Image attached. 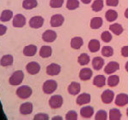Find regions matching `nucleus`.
Masks as SVG:
<instances>
[{
    "mask_svg": "<svg viewBox=\"0 0 128 120\" xmlns=\"http://www.w3.org/2000/svg\"><path fill=\"white\" fill-rule=\"evenodd\" d=\"M32 90L31 87L28 85H22L16 90V96L20 99H26L32 96Z\"/></svg>",
    "mask_w": 128,
    "mask_h": 120,
    "instance_id": "f257e3e1",
    "label": "nucleus"
},
{
    "mask_svg": "<svg viewBox=\"0 0 128 120\" xmlns=\"http://www.w3.org/2000/svg\"><path fill=\"white\" fill-rule=\"evenodd\" d=\"M57 89V83L55 80L50 79L46 80L44 84H43V91L44 94L50 95L52 94L53 92L56 91V90Z\"/></svg>",
    "mask_w": 128,
    "mask_h": 120,
    "instance_id": "f03ea898",
    "label": "nucleus"
},
{
    "mask_svg": "<svg viewBox=\"0 0 128 120\" xmlns=\"http://www.w3.org/2000/svg\"><path fill=\"white\" fill-rule=\"evenodd\" d=\"M24 78V73L22 71H16L13 72V74L11 75V77L10 78L9 83L10 85H19L22 84V80Z\"/></svg>",
    "mask_w": 128,
    "mask_h": 120,
    "instance_id": "7ed1b4c3",
    "label": "nucleus"
},
{
    "mask_svg": "<svg viewBox=\"0 0 128 120\" xmlns=\"http://www.w3.org/2000/svg\"><path fill=\"white\" fill-rule=\"evenodd\" d=\"M63 103V99L60 95H56L50 97V99L49 100V105L52 109H57L60 108L62 106Z\"/></svg>",
    "mask_w": 128,
    "mask_h": 120,
    "instance_id": "20e7f679",
    "label": "nucleus"
},
{
    "mask_svg": "<svg viewBox=\"0 0 128 120\" xmlns=\"http://www.w3.org/2000/svg\"><path fill=\"white\" fill-rule=\"evenodd\" d=\"M26 70L31 75H35L40 71V66L36 61H31L26 66Z\"/></svg>",
    "mask_w": 128,
    "mask_h": 120,
    "instance_id": "39448f33",
    "label": "nucleus"
},
{
    "mask_svg": "<svg viewBox=\"0 0 128 120\" xmlns=\"http://www.w3.org/2000/svg\"><path fill=\"white\" fill-rule=\"evenodd\" d=\"M56 32L53 30H46L42 35V39L46 43H52L56 39Z\"/></svg>",
    "mask_w": 128,
    "mask_h": 120,
    "instance_id": "423d86ee",
    "label": "nucleus"
},
{
    "mask_svg": "<svg viewBox=\"0 0 128 120\" xmlns=\"http://www.w3.org/2000/svg\"><path fill=\"white\" fill-rule=\"evenodd\" d=\"M44 24V18L42 16H34L29 20V26L30 27L38 29L40 28Z\"/></svg>",
    "mask_w": 128,
    "mask_h": 120,
    "instance_id": "0eeeda50",
    "label": "nucleus"
},
{
    "mask_svg": "<svg viewBox=\"0 0 128 120\" xmlns=\"http://www.w3.org/2000/svg\"><path fill=\"white\" fill-rule=\"evenodd\" d=\"M61 72V66L56 63H51L46 67V73L50 76L58 75Z\"/></svg>",
    "mask_w": 128,
    "mask_h": 120,
    "instance_id": "6e6552de",
    "label": "nucleus"
},
{
    "mask_svg": "<svg viewBox=\"0 0 128 120\" xmlns=\"http://www.w3.org/2000/svg\"><path fill=\"white\" fill-rule=\"evenodd\" d=\"M114 98V91L110 90H106L102 92V96H101V99H102V101L105 104H109L111 103Z\"/></svg>",
    "mask_w": 128,
    "mask_h": 120,
    "instance_id": "1a4fd4ad",
    "label": "nucleus"
},
{
    "mask_svg": "<svg viewBox=\"0 0 128 120\" xmlns=\"http://www.w3.org/2000/svg\"><path fill=\"white\" fill-rule=\"evenodd\" d=\"M64 22V17L62 14H56L52 15L50 19V26L52 27H59L62 25L63 24Z\"/></svg>",
    "mask_w": 128,
    "mask_h": 120,
    "instance_id": "9d476101",
    "label": "nucleus"
},
{
    "mask_svg": "<svg viewBox=\"0 0 128 120\" xmlns=\"http://www.w3.org/2000/svg\"><path fill=\"white\" fill-rule=\"evenodd\" d=\"M26 25V18L22 14H17L14 16L13 26L14 27H22Z\"/></svg>",
    "mask_w": 128,
    "mask_h": 120,
    "instance_id": "9b49d317",
    "label": "nucleus"
},
{
    "mask_svg": "<svg viewBox=\"0 0 128 120\" xmlns=\"http://www.w3.org/2000/svg\"><path fill=\"white\" fill-rule=\"evenodd\" d=\"M120 69V65L116 61H110L104 68V72L106 74H112Z\"/></svg>",
    "mask_w": 128,
    "mask_h": 120,
    "instance_id": "f8f14e48",
    "label": "nucleus"
},
{
    "mask_svg": "<svg viewBox=\"0 0 128 120\" xmlns=\"http://www.w3.org/2000/svg\"><path fill=\"white\" fill-rule=\"evenodd\" d=\"M115 105L118 107H124L128 104V95L121 93L115 98Z\"/></svg>",
    "mask_w": 128,
    "mask_h": 120,
    "instance_id": "ddd939ff",
    "label": "nucleus"
},
{
    "mask_svg": "<svg viewBox=\"0 0 128 120\" xmlns=\"http://www.w3.org/2000/svg\"><path fill=\"white\" fill-rule=\"evenodd\" d=\"M94 114V109L93 107L90 106L84 107L80 109V115L81 117H83L84 119H90L92 117V115Z\"/></svg>",
    "mask_w": 128,
    "mask_h": 120,
    "instance_id": "4468645a",
    "label": "nucleus"
},
{
    "mask_svg": "<svg viewBox=\"0 0 128 120\" xmlns=\"http://www.w3.org/2000/svg\"><path fill=\"white\" fill-rule=\"evenodd\" d=\"M68 91L72 96H76L80 92V84L77 82H72L68 87Z\"/></svg>",
    "mask_w": 128,
    "mask_h": 120,
    "instance_id": "2eb2a0df",
    "label": "nucleus"
},
{
    "mask_svg": "<svg viewBox=\"0 0 128 120\" xmlns=\"http://www.w3.org/2000/svg\"><path fill=\"white\" fill-rule=\"evenodd\" d=\"M90 101V96L87 93H83V94L80 95L76 99V103L80 106H82V105L84 104H88Z\"/></svg>",
    "mask_w": 128,
    "mask_h": 120,
    "instance_id": "dca6fc26",
    "label": "nucleus"
},
{
    "mask_svg": "<svg viewBox=\"0 0 128 120\" xmlns=\"http://www.w3.org/2000/svg\"><path fill=\"white\" fill-rule=\"evenodd\" d=\"M20 113L22 115H28L32 113V104L31 102H25L20 105Z\"/></svg>",
    "mask_w": 128,
    "mask_h": 120,
    "instance_id": "f3484780",
    "label": "nucleus"
},
{
    "mask_svg": "<svg viewBox=\"0 0 128 120\" xmlns=\"http://www.w3.org/2000/svg\"><path fill=\"white\" fill-rule=\"evenodd\" d=\"M92 74H93V72L90 68H83L80 72V78L83 81H86V80L90 79V78L92 77Z\"/></svg>",
    "mask_w": 128,
    "mask_h": 120,
    "instance_id": "a211bd4d",
    "label": "nucleus"
},
{
    "mask_svg": "<svg viewBox=\"0 0 128 120\" xmlns=\"http://www.w3.org/2000/svg\"><path fill=\"white\" fill-rule=\"evenodd\" d=\"M36 53H37L36 45L30 44V45H28V46L24 47V49H23V54L26 56H28V57L34 56Z\"/></svg>",
    "mask_w": 128,
    "mask_h": 120,
    "instance_id": "6ab92c4d",
    "label": "nucleus"
},
{
    "mask_svg": "<svg viewBox=\"0 0 128 120\" xmlns=\"http://www.w3.org/2000/svg\"><path fill=\"white\" fill-rule=\"evenodd\" d=\"M88 49L92 53H96L100 49V42L96 39H92L88 43Z\"/></svg>",
    "mask_w": 128,
    "mask_h": 120,
    "instance_id": "aec40b11",
    "label": "nucleus"
},
{
    "mask_svg": "<svg viewBox=\"0 0 128 120\" xmlns=\"http://www.w3.org/2000/svg\"><path fill=\"white\" fill-rule=\"evenodd\" d=\"M83 38H80V37H75V38H73L71 39V43H70V45L71 47L74 49H80L83 45Z\"/></svg>",
    "mask_w": 128,
    "mask_h": 120,
    "instance_id": "412c9836",
    "label": "nucleus"
},
{
    "mask_svg": "<svg viewBox=\"0 0 128 120\" xmlns=\"http://www.w3.org/2000/svg\"><path fill=\"white\" fill-rule=\"evenodd\" d=\"M104 65V61L102 57H95L92 60V67H93L94 70L96 71H99L102 69V67Z\"/></svg>",
    "mask_w": 128,
    "mask_h": 120,
    "instance_id": "4be33fe9",
    "label": "nucleus"
},
{
    "mask_svg": "<svg viewBox=\"0 0 128 120\" xmlns=\"http://www.w3.org/2000/svg\"><path fill=\"white\" fill-rule=\"evenodd\" d=\"M93 84L98 88H102L106 84V78L104 75H96L93 79Z\"/></svg>",
    "mask_w": 128,
    "mask_h": 120,
    "instance_id": "5701e85b",
    "label": "nucleus"
},
{
    "mask_svg": "<svg viewBox=\"0 0 128 120\" xmlns=\"http://www.w3.org/2000/svg\"><path fill=\"white\" fill-rule=\"evenodd\" d=\"M12 64H13V56L11 55H4L0 61V65L2 67H8V66H11Z\"/></svg>",
    "mask_w": 128,
    "mask_h": 120,
    "instance_id": "b1692460",
    "label": "nucleus"
},
{
    "mask_svg": "<svg viewBox=\"0 0 128 120\" xmlns=\"http://www.w3.org/2000/svg\"><path fill=\"white\" fill-rule=\"evenodd\" d=\"M52 54V49L50 46H42L40 50V55L42 58H48Z\"/></svg>",
    "mask_w": 128,
    "mask_h": 120,
    "instance_id": "393cba45",
    "label": "nucleus"
},
{
    "mask_svg": "<svg viewBox=\"0 0 128 120\" xmlns=\"http://www.w3.org/2000/svg\"><path fill=\"white\" fill-rule=\"evenodd\" d=\"M109 30H110L114 34L120 35L123 32L124 29H123L122 26H121L120 24L114 23V24H112V25H110V26H109Z\"/></svg>",
    "mask_w": 128,
    "mask_h": 120,
    "instance_id": "a878e982",
    "label": "nucleus"
},
{
    "mask_svg": "<svg viewBox=\"0 0 128 120\" xmlns=\"http://www.w3.org/2000/svg\"><path fill=\"white\" fill-rule=\"evenodd\" d=\"M102 19L101 17H93L90 20V27L92 29H98L102 26Z\"/></svg>",
    "mask_w": 128,
    "mask_h": 120,
    "instance_id": "bb28decb",
    "label": "nucleus"
},
{
    "mask_svg": "<svg viewBox=\"0 0 128 120\" xmlns=\"http://www.w3.org/2000/svg\"><path fill=\"white\" fill-rule=\"evenodd\" d=\"M106 20L109 22H113L118 18V13L114 9H108L105 14Z\"/></svg>",
    "mask_w": 128,
    "mask_h": 120,
    "instance_id": "cd10ccee",
    "label": "nucleus"
},
{
    "mask_svg": "<svg viewBox=\"0 0 128 120\" xmlns=\"http://www.w3.org/2000/svg\"><path fill=\"white\" fill-rule=\"evenodd\" d=\"M38 2L37 0H24L22 3V7L25 9H32L37 7Z\"/></svg>",
    "mask_w": 128,
    "mask_h": 120,
    "instance_id": "c85d7f7f",
    "label": "nucleus"
},
{
    "mask_svg": "<svg viewBox=\"0 0 128 120\" xmlns=\"http://www.w3.org/2000/svg\"><path fill=\"white\" fill-rule=\"evenodd\" d=\"M12 16H13V12H12L11 10L5 9L1 13V15H0V20H1L2 22L9 21V20L12 18Z\"/></svg>",
    "mask_w": 128,
    "mask_h": 120,
    "instance_id": "c756f323",
    "label": "nucleus"
},
{
    "mask_svg": "<svg viewBox=\"0 0 128 120\" xmlns=\"http://www.w3.org/2000/svg\"><path fill=\"white\" fill-rule=\"evenodd\" d=\"M121 119V113L119 109L112 108L109 111V119L110 120H120Z\"/></svg>",
    "mask_w": 128,
    "mask_h": 120,
    "instance_id": "7c9ffc66",
    "label": "nucleus"
},
{
    "mask_svg": "<svg viewBox=\"0 0 128 120\" xmlns=\"http://www.w3.org/2000/svg\"><path fill=\"white\" fill-rule=\"evenodd\" d=\"M90 56H89V55L86 53H82L79 56V58H78V62L81 66L87 65V64L90 62Z\"/></svg>",
    "mask_w": 128,
    "mask_h": 120,
    "instance_id": "2f4dec72",
    "label": "nucleus"
},
{
    "mask_svg": "<svg viewBox=\"0 0 128 120\" xmlns=\"http://www.w3.org/2000/svg\"><path fill=\"white\" fill-rule=\"evenodd\" d=\"M104 8V1L102 0H95L92 5V9L95 12L101 11Z\"/></svg>",
    "mask_w": 128,
    "mask_h": 120,
    "instance_id": "473e14b6",
    "label": "nucleus"
},
{
    "mask_svg": "<svg viewBox=\"0 0 128 120\" xmlns=\"http://www.w3.org/2000/svg\"><path fill=\"white\" fill-rule=\"evenodd\" d=\"M120 83V78L117 75H112L108 78V85L109 87H115Z\"/></svg>",
    "mask_w": 128,
    "mask_h": 120,
    "instance_id": "72a5a7b5",
    "label": "nucleus"
},
{
    "mask_svg": "<svg viewBox=\"0 0 128 120\" xmlns=\"http://www.w3.org/2000/svg\"><path fill=\"white\" fill-rule=\"evenodd\" d=\"M66 6H67V9L69 10L76 9L80 6V2L78 0H68Z\"/></svg>",
    "mask_w": 128,
    "mask_h": 120,
    "instance_id": "f704fd0d",
    "label": "nucleus"
},
{
    "mask_svg": "<svg viewBox=\"0 0 128 120\" xmlns=\"http://www.w3.org/2000/svg\"><path fill=\"white\" fill-rule=\"evenodd\" d=\"M102 55L105 57H110L114 55V49L110 46H104L102 49Z\"/></svg>",
    "mask_w": 128,
    "mask_h": 120,
    "instance_id": "c9c22d12",
    "label": "nucleus"
},
{
    "mask_svg": "<svg viewBox=\"0 0 128 120\" xmlns=\"http://www.w3.org/2000/svg\"><path fill=\"white\" fill-rule=\"evenodd\" d=\"M101 38L105 43H109L112 40V35L108 31H104L102 34H101Z\"/></svg>",
    "mask_w": 128,
    "mask_h": 120,
    "instance_id": "e433bc0d",
    "label": "nucleus"
},
{
    "mask_svg": "<svg viewBox=\"0 0 128 120\" xmlns=\"http://www.w3.org/2000/svg\"><path fill=\"white\" fill-rule=\"evenodd\" d=\"M108 119V115L107 113L104 110H100L96 113V116H95V119L96 120H106Z\"/></svg>",
    "mask_w": 128,
    "mask_h": 120,
    "instance_id": "4c0bfd02",
    "label": "nucleus"
},
{
    "mask_svg": "<svg viewBox=\"0 0 128 120\" xmlns=\"http://www.w3.org/2000/svg\"><path fill=\"white\" fill-rule=\"evenodd\" d=\"M64 0H50V6L51 8H61L63 5Z\"/></svg>",
    "mask_w": 128,
    "mask_h": 120,
    "instance_id": "58836bf2",
    "label": "nucleus"
},
{
    "mask_svg": "<svg viewBox=\"0 0 128 120\" xmlns=\"http://www.w3.org/2000/svg\"><path fill=\"white\" fill-rule=\"evenodd\" d=\"M65 119L67 120H77L78 119V115H77V113H76V112L69 111L68 113L66 114Z\"/></svg>",
    "mask_w": 128,
    "mask_h": 120,
    "instance_id": "ea45409f",
    "label": "nucleus"
},
{
    "mask_svg": "<svg viewBox=\"0 0 128 120\" xmlns=\"http://www.w3.org/2000/svg\"><path fill=\"white\" fill-rule=\"evenodd\" d=\"M34 120H48L49 119V116L44 113H38L36 114L34 118Z\"/></svg>",
    "mask_w": 128,
    "mask_h": 120,
    "instance_id": "a19ab883",
    "label": "nucleus"
},
{
    "mask_svg": "<svg viewBox=\"0 0 128 120\" xmlns=\"http://www.w3.org/2000/svg\"><path fill=\"white\" fill-rule=\"evenodd\" d=\"M106 4L108 6L116 7L119 4V0H106Z\"/></svg>",
    "mask_w": 128,
    "mask_h": 120,
    "instance_id": "79ce46f5",
    "label": "nucleus"
},
{
    "mask_svg": "<svg viewBox=\"0 0 128 120\" xmlns=\"http://www.w3.org/2000/svg\"><path fill=\"white\" fill-rule=\"evenodd\" d=\"M121 55L124 57H128V46H124L121 49Z\"/></svg>",
    "mask_w": 128,
    "mask_h": 120,
    "instance_id": "37998d69",
    "label": "nucleus"
},
{
    "mask_svg": "<svg viewBox=\"0 0 128 120\" xmlns=\"http://www.w3.org/2000/svg\"><path fill=\"white\" fill-rule=\"evenodd\" d=\"M6 31H7V27L4 25L0 24V36H3V35L5 34Z\"/></svg>",
    "mask_w": 128,
    "mask_h": 120,
    "instance_id": "c03bdc74",
    "label": "nucleus"
},
{
    "mask_svg": "<svg viewBox=\"0 0 128 120\" xmlns=\"http://www.w3.org/2000/svg\"><path fill=\"white\" fill-rule=\"evenodd\" d=\"M81 2L83 3H86V4H89L92 2V0H81Z\"/></svg>",
    "mask_w": 128,
    "mask_h": 120,
    "instance_id": "a18cd8bd",
    "label": "nucleus"
},
{
    "mask_svg": "<svg viewBox=\"0 0 128 120\" xmlns=\"http://www.w3.org/2000/svg\"><path fill=\"white\" fill-rule=\"evenodd\" d=\"M124 15H125V17H126V18H127V19H128V9H126L125 13H124Z\"/></svg>",
    "mask_w": 128,
    "mask_h": 120,
    "instance_id": "49530a36",
    "label": "nucleus"
},
{
    "mask_svg": "<svg viewBox=\"0 0 128 120\" xmlns=\"http://www.w3.org/2000/svg\"><path fill=\"white\" fill-rule=\"evenodd\" d=\"M125 68H126V72H128V61H127V62H126V63Z\"/></svg>",
    "mask_w": 128,
    "mask_h": 120,
    "instance_id": "de8ad7c7",
    "label": "nucleus"
},
{
    "mask_svg": "<svg viewBox=\"0 0 128 120\" xmlns=\"http://www.w3.org/2000/svg\"><path fill=\"white\" fill-rule=\"evenodd\" d=\"M53 119H62V118L58 116V117H54L53 118Z\"/></svg>",
    "mask_w": 128,
    "mask_h": 120,
    "instance_id": "09e8293b",
    "label": "nucleus"
},
{
    "mask_svg": "<svg viewBox=\"0 0 128 120\" xmlns=\"http://www.w3.org/2000/svg\"><path fill=\"white\" fill-rule=\"evenodd\" d=\"M126 115H127V117H128V108H127V110H126Z\"/></svg>",
    "mask_w": 128,
    "mask_h": 120,
    "instance_id": "8fccbe9b",
    "label": "nucleus"
}]
</instances>
